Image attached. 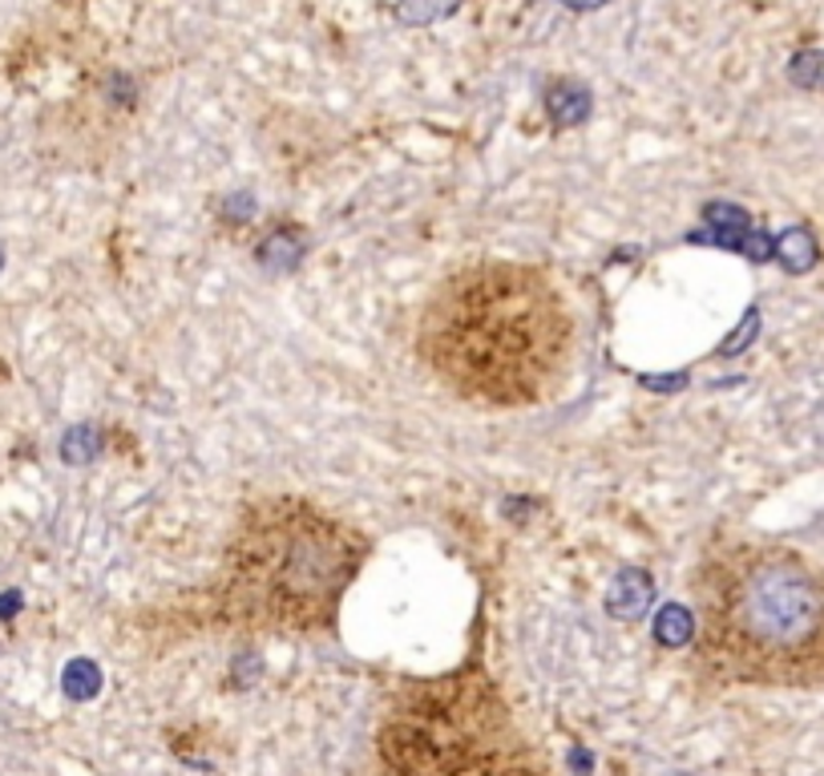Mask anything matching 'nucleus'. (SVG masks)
Returning <instances> with one entry per match:
<instances>
[{
  "instance_id": "obj_1",
  "label": "nucleus",
  "mask_w": 824,
  "mask_h": 776,
  "mask_svg": "<svg viewBox=\"0 0 824 776\" xmlns=\"http://www.w3.org/2000/svg\"><path fill=\"white\" fill-rule=\"evenodd\" d=\"M368 558V538L307 497H260L239 514L219 578L175 607L141 615L158 651L207 636H331L344 595Z\"/></svg>"
},
{
  "instance_id": "obj_2",
  "label": "nucleus",
  "mask_w": 824,
  "mask_h": 776,
  "mask_svg": "<svg viewBox=\"0 0 824 776\" xmlns=\"http://www.w3.org/2000/svg\"><path fill=\"white\" fill-rule=\"evenodd\" d=\"M416 356L457 400L534 409L558 397L574 373L578 319L546 268L477 259L424 300Z\"/></svg>"
},
{
  "instance_id": "obj_3",
  "label": "nucleus",
  "mask_w": 824,
  "mask_h": 776,
  "mask_svg": "<svg viewBox=\"0 0 824 776\" xmlns=\"http://www.w3.org/2000/svg\"><path fill=\"white\" fill-rule=\"evenodd\" d=\"M691 675L723 688H824V566L760 538L711 542L691 570Z\"/></svg>"
},
{
  "instance_id": "obj_4",
  "label": "nucleus",
  "mask_w": 824,
  "mask_h": 776,
  "mask_svg": "<svg viewBox=\"0 0 824 776\" xmlns=\"http://www.w3.org/2000/svg\"><path fill=\"white\" fill-rule=\"evenodd\" d=\"M368 776H553V765L473 643L457 668L392 688L372 728Z\"/></svg>"
},
{
  "instance_id": "obj_5",
  "label": "nucleus",
  "mask_w": 824,
  "mask_h": 776,
  "mask_svg": "<svg viewBox=\"0 0 824 776\" xmlns=\"http://www.w3.org/2000/svg\"><path fill=\"white\" fill-rule=\"evenodd\" d=\"M651 602V575L647 570H623L614 578L611 595H606V607H611L619 619H635V615L647 611Z\"/></svg>"
},
{
  "instance_id": "obj_6",
  "label": "nucleus",
  "mask_w": 824,
  "mask_h": 776,
  "mask_svg": "<svg viewBox=\"0 0 824 776\" xmlns=\"http://www.w3.org/2000/svg\"><path fill=\"white\" fill-rule=\"evenodd\" d=\"M546 114H550L553 126H578V122H587L590 118L587 85L553 82L550 90H546Z\"/></svg>"
},
{
  "instance_id": "obj_7",
  "label": "nucleus",
  "mask_w": 824,
  "mask_h": 776,
  "mask_svg": "<svg viewBox=\"0 0 824 776\" xmlns=\"http://www.w3.org/2000/svg\"><path fill=\"white\" fill-rule=\"evenodd\" d=\"M304 248H307V239L299 235V231H292V227H287V231H275V235L263 243L260 259L267 263V268H292L295 259L304 255Z\"/></svg>"
},
{
  "instance_id": "obj_8",
  "label": "nucleus",
  "mask_w": 824,
  "mask_h": 776,
  "mask_svg": "<svg viewBox=\"0 0 824 776\" xmlns=\"http://www.w3.org/2000/svg\"><path fill=\"white\" fill-rule=\"evenodd\" d=\"M691 631H695V619L687 611H679V607H667V611L659 615V627H655V636L672 647L691 643Z\"/></svg>"
},
{
  "instance_id": "obj_9",
  "label": "nucleus",
  "mask_w": 824,
  "mask_h": 776,
  "mask_svg": "<svg viewBox=\"0 0 824 776\" xmlns=\"http://www.w3.org/2000/svg\"><path fill=\"white\" fill-rule=\"evenodd\" d=\"M453 9H457V0H404L401 21L429 24V21H436V17H445V12H453Z\"/></svg>"
},
{
  "instance_id": "obj_10",
  "label": "nucleus",
  "mask_w": 824,
  "mask_h": 776,
  "mask_svg": "<svg viewBox=\"0 0 824 776\" xmlns=\"http://www.w3.org/2000/svg\"><path fill=\"white\" fill-rule=\"evenodd\" d=\"M94 449H97V433H89V429H73V433L65 437V461L94 458Z\"/></svg>"
},
{
  "instance_id": "obj_11",
  "label": "nucleus",
  "mask_w": 824,
  "mask_h": 776,
  "mask_svg": "<svg viewBox=\"0 0 824 776\" xmlns=\"http://www.w3.org/2000/svg\"><path fill=\"white\" fill-rule=\"evenodd\" d=\"M562 4H570V9L587 12V9H599V4H606V0H562Z\"/></svg>"
},
{
  "instance_id": "obj_12",
  "label": "nucleus",
  "mask_w": 824,
  "mask_h": 776,
  "mask_svg": "<svg viewBox=\"0 0 824 776\" xmlns=\"http://www.w3.org/2000/svg\"><path fill=\"white\" fill-rule=\"evenodd\" d=\"M0 268H4V255H0Z\"/></svg>"
}]
</instances>
